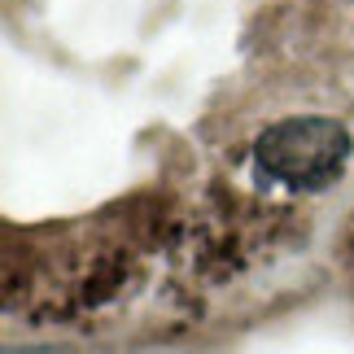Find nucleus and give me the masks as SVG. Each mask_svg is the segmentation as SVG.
<instances>
[{
  "label": "nucleus",
  "mask_w": 354,
  "mask_h": 354,
  "mask_svg": "<svg viewBox=\"0 0 354 354\" xmlns=\"http://www.w3.org/2000/svg\"><path fill=\"white\" fill-rule=\"evenodd\" d=\"M350 158V131L337 118H284L267 127L254 145V162L263 175L297 188V193H315L328 188L346 171Z\"/></svg>",
  "instance_id": "obj_1"
}]
</instances>
